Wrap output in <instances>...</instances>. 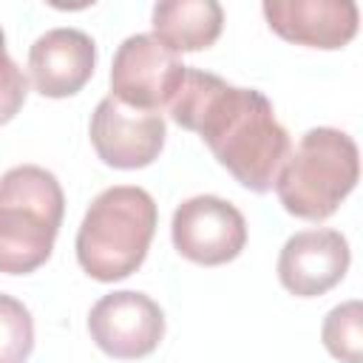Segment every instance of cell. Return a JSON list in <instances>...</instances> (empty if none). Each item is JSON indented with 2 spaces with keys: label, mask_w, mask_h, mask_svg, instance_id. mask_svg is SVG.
<instances>
[{
  "label": "cell",
  "mask_w": 363,
  "mask_h": 363,
  "mask_svg": "<svg viewBox=\"0 0 363 363\" xmlns=\"http://www.w3.org/2000/svg\"><path fill=\"white\" fill-rule=\"evenodd\" d=\"M167 111L179 128L207 142L216 162L227 167L241 187L252 193L275 187L292 145L272 102L261 91L238 88L216 74L187 68Z\"/></svg>",
  "instance_id": "6da1fadb"
},
{
  "label": "cell",
  "mask_w": 363,
  "mask_h": 363,
  "mask_svg": "<svg viewBox=\"0 0 363 363\" xmlns=\"http://www.w3.org/2000/svg\"><path fill=\"white\" fill-rule=\"evenodd\" d=\"M159 224L156 201L136 184L102 190L77 230V261L85 275L102 284L133 275L150 250Z\"/></svg>",
  "instance_id": "7a4b0ae2"
},
{
  "label": "cell",
  "mask_w": 363,
  "mask_h": 363,
  "mask_svg": "<svg viewBox=\"0 0 363 363\" xmlns=\"http://www.w3.org/2000/svg\"><path fill=\"white\" fill-rule=\"evenodd\" d=\"M65 216L57 176L40 164H17L0 176V272L28 275L51 252Z\"/></svg>",
  "instance_id": "3957f363"
},
{
  "label": "cell",
  "mask_w": 363,
  "mask_h": 363,
  "mask_svg": "<svg viewBox=\"0 0 363 363\" xmlns=\"http://www.w3.org/2000/svg\"><path fill=\"white\" fill-rule=\"evenodd\" d=\"M360 179L354 139L337 128H312L278 170L275 193L284 210L303 221H326Z\"/></svg>",
  "instance_id": "277c9868"
},
{
  "label": "cell",
  "mask_w": 363,
  "mask_h": 363,
  "mask_svg": "<svg viewBox=\"0 0 363 363\" xmlns=\"http://www.w3.org/2000/svg\"><path fill=\"white\" fill-rule=\"evenodd\" d=\"M187 65L153 34H130L111 62V96L128 108L159 113L182 88Z\"/></svg>",
  "instance_id": "5b68a950"
},
{
  "label": "cell",
  "mask_w": 363,
  "mask_h": 363,
  "mask_svg": "<svg viewBox=\"0 0 363 363\" xmlns=\"http://www.w3.org/2000/svg\"><path fill=\"white\" fill-rule=\"evenodd\" d=\"M170 238L182 258L201 267H221L247 247V221L241 210L218 196H193L173 210Z\"/></svg>",
  "instance_id": "8992f818"
},
{
  "label": "cell",
  "mask_w": 363,
  "mask_h": 363,
  "mask_svg": "<svg viewBox=\"0 0 363 363\" xmlns=\"http://www.w3.org/2000/svg\"><path fill=\"white\" fill-rule=\"evenodd\" d=\"M91 340L116 360H139L156 352L164 337L162 306L136 289L102 295L88 312Z\"/></svg>",
  "instance_id": "52a82bcc"
},
{
  "label": "cell",
  "mask_w": 363,
  "mask_h": 363,
  "mask_svg": "<svg viewBox=\"0 0 363 363\" xmlns=\"http://www.w3.org/2000/svg\"><path fill=\"white\" fill-rule=\"evenodd\" d=\"M91 145L96 156L116 170L147 167L159 159L164 147V116L150 111H136L113 96L99 99L91 116Z\"/></svg>",
  "instance_id": "ba28073f"
},
{
  "label": "cell",
  "mask_w": 363,
  "mask_h": 363,
  "mask_svg": "<svg viewBox=\"0 0 363 363\" xmlns=\"http://www.w3.org/2000/svg\"><path fill=\"white\" fill-rule=\"evenodd\" d=\"M352 250L340 230H301L281 247L278 281L295 298H318L346 278Z\"/></svg>",
  "instance_id": "9c48e42d"
},
{
  "label": "cell",
  "mask_w": 363,
  "mask_h": 363,
  "mask_svg": "<svg viewBox=\"0 0 363 363\" xmlns=\"http://www.w3.org/2000/svg\"><path fill=\"white\" fill-rule=\"evenodd\" d=\"M261 11L281 40L323 51L349 45L360 23L352 0H264Z\"/></svg>",
  "instance_id": "30bf717a"
},
{
  "label": "cell",
  "mask_w": 363,
  "mask_h": 363,
  "mask_svg": "<svg viewBox=\"0 0 363 363\" xmlns=\"http://www.w3.org/2000/svg\"><path fill=\"white\" fill-rule=\"evenodd\" d=\"M96 68V43L79 28H51L28 48V74L37 94L65 99L85 88Z\"/></svg>",
  "instance_id": "8fae6325"
},
{
  "label": "cell",
  "mask_w": 363,
  "mask_h": 363,
  "mask_svg": "<svg viewBox=\"0 0 363 363\" xmlns=\"http://www.w3.org/2000/svg\"><path fill=\"white\" fill-rule=\"evenodd\" d=\"M153 37L173 54L210 48L224 28L216 0H164L153 6Z\"/></svg>",
  "instance_id": "7c38bea8"
},
{
  "label": "cell",
  "mask_w": 363,
  "mask_h": 363,
  "mask_svg": "<svg viewBox=\"0 0 363 363\" xmlns=\"http://www.w3.org/2000/svg\"><path fill=\"white\" fill-rule=\"evenodd\" d=\"M326 352L340 363H363V303L357 298L329 309L320 326Z\"/></svg>",
  "instance_id": "4fadbf2b"
},
{
  "label": "cell",
  "mask_w": 363,
  "mask_h": 363,
  "mask_svg": "<svg viewBox=\"0 0 363 363\" xmlns=\"http://www.w3.org/2000/svg\"><path fill=\"white\" fill-rule=\"evenodd\" d=\"M34 349V318L28 306L0 292V363H26Z\"/></svg>",
  "instance_id": "5bb4252c"
},
{
  "label": "cell",
  "mask_w": 363,
  "mask_h": 363,
  "mask_svg": "<svg viewBox=\"0 0 363 363\" xmlns=\"http://www.w3.org/2000/svg\"><path fill=\"white\" fill-rule=\"evenodd\" d=\"M26 96H28V79L17 68V62L9 57L6 37L0 28V128L20 113V108L26 105Z\"/></svg>",
  "instance_id": "9a60e30c"
}]
</instances>
